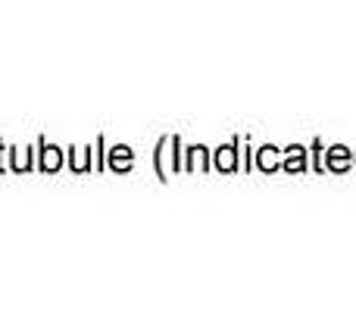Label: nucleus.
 <instances>
[]
</instances>
